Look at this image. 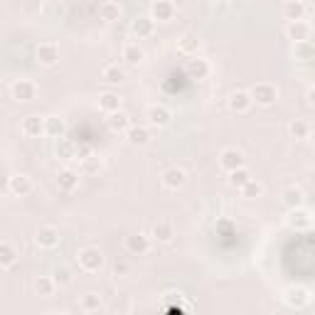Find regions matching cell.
Returning <instances> with one entry per match:
<instances>
[{"instance_id":"1","label":"cell","mask_w":315,"mask_h":315,"mask_svg":"<svg viewBox=\"0 0 315 315\" xmlns=\"http://www.w3.org/2000/svg\"><path fill=\"white\" fill-rule=\"evenodd\" d=\"M251 96H254L261 106H268V104L276 101V96H279V94H276V89H273L271 84H256V89H254Z\"/></svg>"},{"instance_id":"2","label":"cell","mask_w":315,"mask_h":315,"mask_svg":"<svg viewBox=\"0 0 315 315\" xmlns=\"http://www.w3.org/2000/svg\"><path fill=\"white\" fill-rule=\"evenodd\" d=\"M219 163H222V168H224V170H229V173H231V170H236V168H242V165H244V158H242V153H239V150H224Z\"/></svg>"},{"instance_id":"3","label":"cell","mask_w":315,"mask_h":315,"mask_svg":"<svg viewBox=\"0 0 315 315\" xmlns=\"http://www.w3.org/2000/svg\"><path fill=\"white\" fill-rule=\"evenodd\" d=\"M37 57H39V62H42V64L52 67V64L59 59V50H57L54 45L45 42V45H39V50H37Z\"/></svg>"},{"instance_id":"4","label":"cell","mask_w":315,"mask_h":315,"mask_svg":"<svg viewBox=\"0 0 315 315\" xmlns=\"http://www.w3.org/2000/svg\"><path fill=\"white\" fill-rule=\"evenodd\" d=\"M13 94H15L18 101H30L35 96V84L27 82V79H20V82L13 87Z\"/></svg>"},{"instance_id":"5","label":"cell","mask_w":315,"mask_h":315,"mask_svg":"<svg viewBox=\"0 0 315 315\" xmlns=\"http://www.w3.org/2000/svg\"><path fill=\"white\" fill-rule=\"evenodd\" d=\"M163 182H165V187L177 190V187H182V185H185V173H182V170H177V168H173V170H168V173H165Z\"/></svg>"},{"instance_id":"6","label":"cell","mask_w":315,"mask_h":315,"mask_svg":"<svg viewBox=\"0 0 315 315\" xmlns=\"http://www.w3.org/2000/svg\"><path fill=\"white\" fill-rule=\"evenodd\" d=\"M153 15H155V20L168 22L173 18V5L168 3V0H158V3L153 5Z\"/></svg>"},{"instance_id":"7","label":"cell","mask_w":315,"mask_h":315,"mask_svg":"<svg viewBox=\"0 0 315 315\" xmlns=\"http://www.w3.org/2000/svg\"><path fill=\"white\" fill-rule=\"evenodd\" d=\"M148 116H150V123H155V126H165V123L170 121V113H168V108H163V106H153V108L148 111Z\"/></svg>"},{"instance_id":"8","label":"cell","mask_w":315,"mask_h":315,"mask_svg":"<svg viewBox=\"0 0 315 315\" xmlns=\"http://www.w3.org/2000/svg\"><path fill=\"white\" fill-rule=\"evenodd\" d=\"M22 131L27 133V136H39L45 131V123L39 121L37 116H30V118H25V123H22Z\"/></svg>"},{"instance_id":"9","label":"cell","mask_w":315,"mask_h":315,"mask_svg":"<svg viewBox=\"0 0 315 315\" xmlns=\"http://www.w3.org/2000/svg\"><path fill=\"white\" fill-rule=\"evenodd\" d=\"M37 242L42 244V246H54V244L59 242V236H57V231H54L52 227H45V229H39Z\"/></svg>"},{"instance_id":"10","label":"cell","mask_w":315,"mask_h":315,"mask_svg":"<svg viewBox=\"0 0 315 315\" xmlns=\"http://www.w3.org/2000/svg\"><path fill=\"white\" fill-rule=\"evenodd\" d=\"M308 32H310V30H308V25H305L303 20H293V22L288 25V37H291V39H305Z\"/></svg>"},{"instance_id":"11","label":"cell","mask_w":315,"mask_h":315,"mask_svg":"<svg viewBox=\"0 0 315 315\" xmlns=\"http://www.w3.org/2000/svg\"><path fill=\"white\" fill-rule=\"evenodd\" d=\"M283 13H286V18L293 22V20H303V13H305V8H303V3H298V0H291V3H286Z\"/></svg>"},{"instance_id":"12","label":"cell","mask_w":315,"mask_h":315,"mask_svg":"<svg viewBox=\"0 0 315 315\" xmlns=\"http://www.w3.org/2000/svg\"><path fill=\"white\" fill-rule=\"evenodd\" d=\"M249 104H251V99H249L246 94H242V91L231 94V99H229V106H231L234 111H246V108H249Z\"/></svg>"},{"instance_id":"13","label":"cell","mask_w":315,"mask_h":315,"mask_svg":"<svg viewBox=\"0 0 315 315\" xmlns=\"http://www.w3.org/2000/svg\"><path fill=\"white\" fill-rule=\"evenodd\" d=\"M10 187H13V192H18V194H27L32 185H30V180H27L25 175H18V177L10 180Z\"/></svg>"},{"instance_id":"14","label":"cell","mask_w":315,"mask_h":315,"mask_svg":"<svg viewBox=\"0 0 315 315\" xmlns=\"http://www.w3.org/2000/svg\"><path fill=\"white\" fill-rule=\"evenodd\" d=\"M104 79H106V82H111V84L123 82V69H121V67H116V64H111V67L104 69Z\"/></svg>"},{"instance_id":"15","label":"cell","mask_w":315,"mask_h":315,"mask_svg":"<svg viewBox=\"0 0 315 315\" xmlns=\"http://www.w3.org/2000/svg\"><path fill=\"white\" fill-rule=\"evenodd\" d=\"M249 180H251V177H249V173H246L244 168H236V170H231V177H229V182H231L234 187H244Z\"/></svg>"},{"instance_id":"16","label":"cell","mask_w":315,"mask_h":315,"mask_svg":"<svg viewBox=\"0 0 315 315\" xmlns=\"http://www.w3.org/2000/svg\"><path fill=\"white\" fill-rule=\"evenodd\" d=\"M99 106H101L104 111H118V106H121V99H118L116 94H104L101 101H99Z\"/></svg>"},{"instance_id":"17","label":"cell","mask_w":315,"mask_h":315,"mask_svg":"<svg viewBox=\"0 0 315 315\" xmlns=\"http://www.w3.org/2000/svg\"><path fill=\"white\" fill-rule=\"evenodd\" d=\"M123 59H126L128 64H138V62L143 59V50L136 47V45H128V47L123 50Z\"/></svg>"},{"instance_id":"18","label":"cell","mask_w":315,"mask_h":315,"mask_svg":"<svg viewBox=\"0 0 315 315\" xmlns=\"http://www.w3.org/2000/svg\"><path fill=\"white\" fill-rule=\"evenodd\" d=\"M79 259H82V263L87 268H99L101 266V256L96 251H82V256H79Z\"/></svg>"},{"instance_id":"19","label":"cell","mask_w":315,"mask_h":315,"mask_svg":"<svg viewBox=\"0 0 315 315\" xmlns=\"http://www.w3.org/2000/svg\"><path fill=\"white\" fill-rule=\"evenodd\" d=\"M153 231H155L158 239H163V242H168L170 236H173V227H170V222H158Z\"/></svg>"},{"instance_id":"20","label":"cell","mask_w":315,"mask_h":315,"mask_svg":"<svg viewBox=\"0 0 315 315\" xmlns=\"http://www.w3.org/2000/svg\"><path fill=\"white\" fill-rule=\"evenodd\" d=\"M133 30H136L138 35H150V32H153V20H148V18H138V20L133 22Z\"/></svg>"},{"instance_id":"21","label":"cell","mask_w":315,"mask_h":315,"mask_svg":"<svg viewBox=\"0 0 315 315\" xmlns=\"http://www.w3.org/2000/svg\"><path fill=\"white\" fill-rule=\"evenodd\" d=\"M128 138H131L133 145H145V143H148V131H143V128H131Z\"/></svg>"},{"instance_id":"22","label":"cell","mask_w":315,"mask_h":315,"mask_svg":"<svg viewBox=\"0 0 315 315\" xmlns=\"http://www.w3.org/2000/svg\"><path fill=\"white\" fill-rule=\"evenodd\" d=\"M291 133H293L296 138H305V136L310 133V128H308V123H305V121H300V118H298V121H293V123H291Z\"/></svg>"},{"instance_id":"23","label":"cell","mask_w":315,"mask_h":315,"mask_svg":"<svg viewBox=\"0 0 315 315\" xmlns=\"http://www.w3.org/2000/svg\"><path fill=\"white\" fill-rule=\"evenodd\" d=\"M76 182H79V177H76L74 173H69V170L59 175V185H62L64 190H74V187H76Z\"/></svg>"},{"instance_id":"24","label":"cell","mask_w":315,"mask_h":315,"mask_svg":"<svg viewBox=\"0 0 315 315\" xmlns=\"http://www.w3.org/2000/svg\"><path fill=\"white\" fill-rule=\"evenodd\" d=\"M111 126H113V128H126V126H128V116H126V113H118V111H113Z\"/></svg>"},{"instance_id":"25","label":"cell","mask_w":315,"mask_h":315,"mask_svg":"<svg viewBox=\"0 0 315 315\" xmlns=\"http://www.w3.org/2000/svg\"><path fill=\"white\" fill-rule=\"evenodd\" d=\"M128 246H131L133 251H145V249H148V242L143 239V236H131V239H128Z\"/></svg>"},{"instance_id":"26","label":"cell","mask_w":315,"mask_h":315,"mask_svg":"<svg viewBox=\"0 0 315 315\" xmlns=\"http://www.w3.org/2000/svg\"><path fill=\"white\" fill-rule=\"evenodd\" d=\"M118 15H121V10H118L116 3H106V5H104V18H106V20H116Z\"/></svg>"},{"instance_id":"27","label":"cell","mask_w":315,"mask_h":315,"mask_svg":"<svg viewBox=\"0 0 315 315\" xmlns=\"http://www.w3.org/2000/svg\"><path fill=\"white\" fill-rule=\"evenodd\" d=\"M242 190H244V194H246V197H256V194H261V185H259V182H254V180H249Z\"/></svg>"},{"instance_id":"28","label":"cell","mask_w":315,"mask_h":315,"mask_svg":"<svg viewBox=\"0 0 315 315\" xmlns=\"http://www.w3.org/2000/svg\"><path fill=\"white\" fill-rule=\"evenodd\" d=\"M190 69H192V71H194L197 76H202V74H207V64H205L202 59H197V62H192V64H190Z\"/></svg>"},{"instance_id":"29","label":"cell","mask_w":315,"mask_h":315,"mask_svg":"<svg viewBox=\"0 0 315 315\" xmlns=\"http://www.w3.org/2000/svg\"><path fill=\"white\" fill-rule=\"evenodd\" d=\"M286 202L288 205H300V192L298 190H286Z\"/></svg>"},{"instance_id":"30","label":"cell","mask_w":315,"mask_h":315,"mask_svg":"<svg viewBox=\"0 0 315 315\" xmlns=\"http://www.w3.org/2000/svg\"><path fill=\"white\" fill-rule=\"evenodd\" d=\"M50 131L52 133H57V131H62V123H57L54 118H50Z\"/></svg>"},{"instance_id":"31","label":"cell","mask_w":315,"mask_h":315,"mask_svg":"<svg viewBox=\"0 0 315 315\" xmlns=\"http://www.w3.org/2000/svg\"><path fill=\"white\" fill-rule=\"evenodd\" d=\"M308 99H310V104H315V89H310V94H308Z\"/></svg>"},{"instance_id":"32","label":"cell","mask_w":315,"mask_h":315,"mask_svg":"<svg viewBox=\"0 0 315 315\" xmlns=\"http://www.w3.org/2000/svg\"><path fill=\"white\" fill-rule=\"evenodd\" d=\"M313 8H315V0H313Z\"/></svg>"},{"instance_id":"33","label":"cell","mask_w":315,"mask_h":315,"mask_svg":"<svg viewBox=\"0 0 315 315\" xmlns=\"http://www.w3.org/2000/svg\"><path fill=\"white\" fill-rule=\"evenodd\" d=\"M313 143H315V138H313Z\"/></svg>"}]
</instances>
